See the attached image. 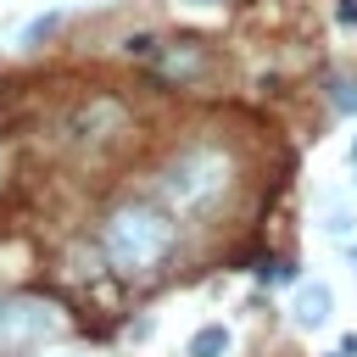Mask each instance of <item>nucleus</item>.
<instances>
[{
    "label": "nucleus",
    "instance_id": "f257e3e1",
    "mask_svg": "<svg viewBox=\"0 0 357 357\" xmlns=\"http://www.w3.org/2000/svg\"><path fill=\"white\" fill-rule=\"evenodd\" d=\"M178 245V223L162 201H117L100 218V262L117 279H151L167 268Z\"/></svg>",
    "mask_w": 357,
    "mask_h": 357
},
{
    "label": "nucleus",
    "instance_id": "f03ea898",
    "mask_svg": "<svg viewBox=\"0 0 357 357\" xmlns=\"http://www.w3.org/2000/svg\"><path fill=\"white\" fill-rule=\"evenodd\" d=\"M229 184H234V156L218 151V145H184L156 173V190H162L167 212H206L229 195Z\"/></svg>",
    "mask_w": 357,
    "mask_h": 357
},
{
    "label": "nucleus",
    "instance_id": "7ed1b4c3",
    "mask_svg": "<svg viewBox=\"0 0 357 357\" xmlns=\"http://www.w3.org/2000/svg\"><path fill=\"white\" fill-rule=\"evenodd\" d=\"M128 134V106L117 100V95H89V100H78L73 112H67V123H61V145L67 151H106V145H117Z\"/></svg>",
    "mask_w": 357,
    "mask_h": 357
},
{
    "label": "nucleus",
    "instance_id": "20e7f679",
    "mask_svg": "<svg viewBox=\"0 0 357 357\" xmlns=\"http://www.w3.org/2000/svg\"><path fill=\"white\" fill-rule=\"evenodd\" d=\"M67 318L50 307V301H33V296H0V357H17V351H33L39 340L61 335Z\"/></svg>",
    "mask_w": 357,
    "mask_h": 357
},
{
    "label": "nucleus",
    "instance_id": "39448f33",
    "mask_svg": "<svg viewBox=\"0 0 357 357\" xmlns=\"http://www.w3.org/2000/svg\"><path fill=\"white\" fill-rule=\"evenodd\" d=\"M151 67H156V78H167V84H190V78L206 73V50H201L195 39L156 45V50H151Z\"/></svg>",
    "mask_w": 357,
    "mask_h": 357
},
{
    "label": "nucleus",
    "instance_id": "423d86ee",
    "mask_svg": "<svg viewBox=\"0 0 357 357\" xmlns=\"http://www.w3.org/2000/svg\"><path fill=\"white\" fill-rule=\"evenodd\" d=\"M329 307H335L329 284H301V290H296V324H301V329L329 324Z\"/></svg>",
    "mask_w": 357,
    "mask_h": 357
},
{
    "label": "nucleus",
    "instance_id": "0eeeda50",
    "mask_svg": "<svg viewBox=\"0 0 357 357\" xmlns=\"http://www.w3.org/2000/svg\"><path fill=\"white\" fill-rule=\"evenodd\" d=\"M229 346H234V335H229L223 324H201V329L190 335L184 357H229Z\"/></svg>",
    "mask_w": 357,
    "mask_h": 357
},
{
    "label": "nucleus",
    "instance_id": "6e6552de",
    "mask_svg": "<svg viewBox=\"0 0 357 357\" xmlns=\"http://www.w3.org/2000/svg\"><path fill=\"white\" fill-rule=\"evenodd\" d=\"M56 28H61V11H45V17H33V22L22 28V50H39V45H45Z\"/></svg>",
    "mask_w": 357,
    "mask_h": 357
},
{
    "label": "nucleus",
    "instance_id": "1a4fd4ad",
    "mask_svg": "<svg viewBox=\"0 0 357 357\" xmlns=\"http://www.w3.org/2000/svg\"><path fill=\"white\" fill-rule=\"evenodd\" d=\"M340 22H357V0H340Z\"/></svg>",
    "mask_w": 357,
    "mask_h": 357
},
{
    "label": "nucleus",
    "instance_id": "9d476101",
    "mask_svg": "<svg viewBox=\"0 0 357 357\" xmlns=\"http://www.w3.org/2000/svg\"><path fill=\"white\" fill-rule=\"evenodd\" d=\"M351 262H357V251H351Z\"/></svg>",
    "mask_w": 357,
    "mask_h": 357
}]
</instances>
